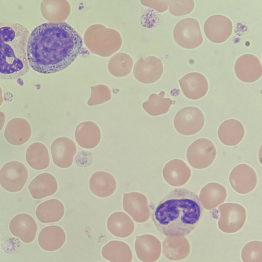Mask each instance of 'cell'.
<instances>
[{
  "label": "cell",
  "mask_w": 262,
  "mask_h": 262,
  "mask_svg": "<svg viewBox=\"0 0 262 262\" xmlns=\"http://www.w3.org/2000/svg\"><path fill=\"white\" fill-rule=\"evenodd\" d=\"M234 72L236 77L242 81L246 83L255 82L262 74L260 61L254 55H243L235 63Z\"/></svg>",
  "instance_id": "cell-14"
},
{
  "label": "cell",
  "mask_w": 262,
  "mask_h": 262,
  "mask_svg": "<svg viewBox=\"0 0 262 262\" xmlns=\"http://www.w3.org/2000/svg\"><path fill=\"white\" fill-rule=\"evenodd\" d=\"M165 91L159 94H152L142 104L144 111L151 116H157L167 113L171 105L172 101L169 98H165Z\"/></svg>",
  "instance_id": "cell-31"
},
{
  "label": "cell",
  "mask_w": 262,
  "mask_h": 262,
  "mask_svg": "<svg viewBox=\"0 0 262 262\" xmlns=\"http://www.w3.org/2000/svg\"><path fill=\"white\" fill-rule=\"evenodd\" d=\"M205 118L199 108L187 106L179 110L174 118L176 130L184 136H191L199 133L203 127Z\"/></svg>",
  "instance_id": "cell-7"
},
{
  "label": "cell",
  "mask_w": 262,
  "mask_h": 262,
  "mask_svg": "<svg viewBox=\"0 0 262 262\" xmlns=\"http://www.w3.org/2000/svg\"><path fill=\"white\" fill-rule=\"evenodd\" d=\"M227 196V190L223 185L218 183L211 182L201 189L199 200L204 208L211 210L223 203Z\"/></svg>",
  "instance_id": "cell-24"
},
{
  "label": "cell",
  "mask_w": 262,
  "mask_h": 262,
  "mask_svg": "<svg viewBox=\"0 0 262 262\" xmlns=\"http://www.w3.org/2000/svg\"><path fill=\"white\" fill-rule=\"evenodd\" d=\"M4 136L7 141L13 145H21L27 142L31 136V127L25 119L16 118L7 124Z\"/></svg>",
  "instance_id": "cell-20"
},
{
  "label": "cell",
  "mask_w": 262,
  "mask_h": 262,
  "mask_svg": "<svg viewBox=\"0 0 262 262\" xmlns=\"http://www.w3.org/2000/svg\"><path fill=\"white\" fill-rule=\"evenodd\" d=\"M75 137L77 143L82 148L92 149L99 143L101 130L96 123L92 121H84L76 128Z\"/></svg>",
  "instance_id": "cell-21"
},
{
  "label": "cell",
  "mask_w": 262,
  "mask_h": 262,
  "mask_svg": "<svg viewBox=\"0 0 262 262\" xmlns=\"http://www.w3.org/2000/svg\"><path fill=\"white\" fill-rule=\"evenodd\" d=\"M84 43L94 54L108 57L121 46L122 38L118 31L96 24L90 27L84 36Z\"/></svg>",
  "instance_id": "cell-4"
},
{
  "label": "cell",
  "mask_w": 262,
  "mask_h": 262,
  "mask_svg": "<svg viewBox=\"0 0 262 262\" xmlns=\"http://www.w3.org/2000/svg\"><path fill=\"white\" fill-rule=\"evenodd\" d=\"M89 187L91 192L99 198L111 196L117 187L116 181L111 173L103 171L95 172L89 180Z\"/></svg>",
  "instance_id": "cell-23"
},
{
  "label": "cell",
  "mask_w": 262,
  "mask_h": 262,
  "mask_svg": "<svg viewBox=\"0 0 262 262\" xmlns=\"http://www.w3.org/2000/svg\"><path fill=\"white\" fill-rule=\"evenodd\" d=\"M0 240H1V236H0Z\"/></svg>",
  "instance_id": "cell-37"
},
{
  "label": "cell",
  "mask_w": 262,
  "mask_h": 262,
  "mask_svg": "<svg viewBox=\"0 0 262 262\" xmlns=\"http://www.w3.org/2000/svg\"><path fill=\"white\" fill-rule=\"evenodd\" d=\"M220 219L218 226L220 230L226 233H232L239 230L244 225L246 219V212L241 205L227 203L218 207Z\"/></svg>",
  "instance_id": "cell-9"
},
{
  "label": "cell",
  "mask_w": 262,
  "mask_h": 262,
  "mask_svg": "<svg viewBox=\"0 0 262 262\" xmlns=\"http://www.w3.org/2000/svg\"><path fill=\"white\" fill-rule=\"evenodd\" d=\"M133 65V61L130 56L124 53H118L110 58L108 70L112 75L122 77L130 73Z\"/></svg>",
  "instance_id": "cell-32"
},
{
  "label": "cell",
  "mask_w": 262,
  "mask_h": 262,
  "mask_svg": "<svg viewBox=\"0 0 262 262\" xmlns=\"http://www.w3.org/2000/svg\"><path fill=\"white\" fill-rule=\"evenodd\" d=\"M184 95L191 100H198L203 97L208 90V83L201 73L192 72L184 76L179 80Z\"/></svg>",
  "instance_id": "cell-16"
},
{
  "label": "cell",
  "mask_w": 262,
  "mask_h": 262,
  "mask_svg": "<svg viewBox=\"0 0 262 262\" xmlns=\"http://www.w3.org/2000/svg\"><path fill=\"white\" fill-rule=\"evenodd\" d=\"M220 141L229 146L239 144L245 136V128L238 120L233 119L226 120L220 125L217 130Z\"/></svg>",
  "instance_id": "cell-22"
},
{
  "label": "cell",
  "mask_w": 262,
  "mask_h": 262,
  "mask_svg": "<svg viewBox=\"0 0 262 262\" xmlns=\"http://www.w3.org/2000/svg\"><path fill=\"white\" fill-rule=\"evenodd\" d=\"M64 214V205L57 199H50L41 203L35 211L37 219L42 223L58 222L62 219Z\"/></svg>",
  "instance_id": "cell-28"
},
{
  "label": "cell",
  "mask_w": 262,
  "mask_h": 262,
  "mask_svg": "<svg viewBox=\"0 0 262 262\" xmlns=\"http://www.w3.org/2000/svg\"><path fill=\"white\" fill-rule=\"evenodd\" d=\"M135 250L140 260L143 262H154L160 256L161 243L152 235L137 236L135 242Z\"/></svg>",
  "instance_id": "cell-18"
},
{
  "label": "cell",
  "mask_w": 262,
  "mask_h": 262,
  "mask_svg": "<svg viewBox=\"0 0 262 262\" xmlns=\"http://www.w3.org/2000/svg\"><path fill=\"white\" fill-rule=\"evenodd\" d=\"M5 121V115L0 111V131L2 130Z\"/></svg>",
  "instance_id": "cell-36"
},
{
  "label": "cell",
  "mask_w": 262,
  "mask_h": 262,
  "mask_svg": "<svg viewBox=\"0 0 262 262\" xmlns=\"http://www.w3.org/2000/svg\"><path fill=\"white\" fill-rule=\"evenodd\" d=\"M9 230L12 235L28 244L34 240L37 225L32 216L27 213H20L11 220Z\"/></svg>",
  "instance_id": "cell-17"
},
{
  "label": "cell",
  "mask_w": 262,
  "mask_h": 262,
  "mask_svg": "<svg viewBox=\"0 0 262 262\" xmlns=\"http://www.w3.org/2000/svg\"><path fill=\"white\" fill-rule=\"evenodd\" d=\"M106 225L110 233L120 238L130 236L135 229L133 221L126 213L122 211L112 213L108 218Z\"/></svg>",
  "instance_id": "cell-27"
},
{
  "label": "cell",
  "mask_w": 262,
  "mask_h": 262,
  "mask_svg": "<svg viewBox=\"0 0 262 262\" xmlns=\"http://www.w3.org/2000/svg\"><path fill=\"white\" fill-rule=\"evenodd\" d=\"M91 89V97L88 101V105L90 106L102 104L111 98V92L106 85H98L92 86Z\"/></svg>",
  "instance_id": "cell-33"
},
{
  "label": "cell",
  "mask_w": 262,
  "mask_h": 262,
  "mask_svg": "<svg viewBox=\"0 0 262 262\" xmlns=\"http://www.w3.org/2000/svg\"><path fill=\"white\" fill-rule=\"evenodd\" d=\"M101 262H103V261H101Z\"/></svg>",
  "instance_id": "cell-38"
},
{
  "label": "cell",
  "mask_w": 262,
  "mask_h": 262,
  "mask_svg": "<svg viewBox=\"0 0 262 262\" xmlns=\"http://www.w3.org/2000/svg\"><path fill=\"white\" fill-rule=\"evenodd\" d=\"M173 35L177 44L185 49L196 48L203 41L199 23L193 18H186L179 21L174 27Z\"/></svg>",
  "instance_id": "cell-6"
},
{
  "label": "cell",
  "mask_w": 262,
  "mask_h": 262,
  "mask_svg": "<svg viewBox=\"0 0 262 262\" xmlns=\"http://www.w3.org/2000/svg\"><path fill=\"white\" fill-rule=\"evenodd\" d=\"M163 72V65L161 59L149 56L139 59L135 63L133 74L139 82L152 83L158 81Z\"/></svg>",
  "instance_id": "cell-10"
},
{
  "label": "cell",
  "mask_w": 262,
  "mask_h": 262,
  "mask_svg": "<svg viewBox=\"0 0 262 262\" xmlns=\"http://www.w3.org/2000/svg\"><path fill=\"white\" fill-rule=\"evenodd\" d=\"M51 151L54 164L61 168H67L73 163L76 153V146L71 139L61 137L54 140Z\"/></svg>",
  "instance_id": "cell-15"
},
{
  "label": "cell",
  "mask_w": 262,
  "mask_h": 262,
  "mask_svg": "<svg viewBox=\"0 0 262 262\" xmlns=\"http://www.w3.org/2000/svg\"><path fill=\"white\" fill-rule=\"evenodd\" d=\"M216 156V148L207 138H199L192 142L186 151L187 160L191 166L196 169L208 167Z\"/></svg>",
  "instance_id": "cell-5"
},
{
  "label": "cell",
  "mask_w": 262,
  "mask_h": 262,
  "mask_svg": "<svg viewBox=\"0 0 262 262\" xmlns=\"http://www.w3.org/2000/svg\"><path fill=\"white\" fill-rule=\"evenodd\" d=\"M66 238L63 229L58 226L52 225L42 229L38 235V242L43 250L54 251L63 246Z\"/></svg>",
  "instance_id": "cell-25"
},
{
  "label": "cell",
  "mask_w": 262,
  "mask_h": 262,
  "mask_svg": "<svg viewBox=\"0 0 262 262\" xmlns=\"http://www.w3.org/2000/svg\"><path fill=\"white\" fill-rule=\"evenodd\" d=\"M28 29L14 22H0V79L14 80L30 70L27 55Z\"/></svg>",
  "instance_id": "cell-3"
},
{
  "label": "cell",
  "mask_w": 262,
  "mask_h": 262,
  "mask_svg": "<svg viewBox=\"0 0 262 262\" xmlns=\"http://www.w3.org/2000/svg\"><path fill=\"white\" fill-rule=\"evenodd\" d=\"M143 5L151 8L159 12H163L168 9L170 1H141Z\"/></svg>",
  "instance_id": "cell-35"
},
{
  "label": "cell",
  "mask_w": 262,
  "mask_h": 262,
  "mask_svg": "<svg viewBox=\"0 0 262 262\" xmlns=\"http://www.w3.org/2000/svg\"><path fill=\"white\" fill-rule=\"evenodd\" d=\"M204 30L210 41L215 43H221L226 41L232 34L233 24L225 16L213 15L206 20Z\"/></svg>",
  "instance_id": "cell-12"
},
{
  "label": "cell",
  "mask_w": 262,
  "mask_h": 262,
  "mask_svg": "<svg viewBox=\"0 0 262 262\" xmlns=\"http://www.w3.org/2000/svg\"><path fill=\"white\" fill-rule=\"evenodd\" d=\"M82 45L80 35L68 24H42L28 37L27 55L29 66L43 74L60 72L75 60Z\"/></svg>",
  "instance_id": "cell-1"
},
{
  "label": "cell",
  "mask_w": 262,
  "mask_h": 262,
  "mask_svg": "<svg viewBox=\"0 0 262 262\" xmlns=\"http://www.w3.org/2000/svg\"><path fill=\"white\" fill-rule=\"evenodd\" d=\"M229 180L231 187L237 193L245 194L252 191L257 183L255 170L249 165L241 164L231 171Z\"/></svg>",
  "instance_id": "cell-11"
},
{
  "label": "cell",
  "mask_w": 262,
  "mask_h": 262,
  "mask_svg": "<svg viewBox=\"0 0 262 262\" xmlns=\"http://www.w3.org/2000/svg\"><path fill=\"white\" fill-rule=\"evenodd\" d=\"M191 170L187 164L181 159H175L168 162L163 169L165 181L173 187L185 185L191 177Z\"/></svg>",
  "instance_id": "cell-19"
},
{
  "label": "cell",
  "mask_w": 262,
  "mask_h": 262,
  "mask_svg": "<svg viewBox=\"0 0 262 262\" xmlns=\"http://www.w3.org/2000/svg\"><path fill=\"white\" fill-rule=\"evenodd\" d=\"M123 208L137 223H142L148 220L150 211L146 196L142 193H124Z\"/></svg>",
  "instance_id": "cell-13"
},
{
  "label": "cell",
  "mask_w": 262,
  "mask_h": 262,
  "mask_svg": "<svg viewBox=\"0 0 262 262\" xmlns=\"http://www.w3.org/2000/svg\"><path fill=\"white\" fill-rule=\"evenodd\" d=\"M28 176V170L24 164L18 161H10L6 163L0 170V184L9 192H17L25 186Z\"/></svg>",
  "instance_id": "cell-8"
},
{
  "label": "cell",
  "mask_w": 262,
  "mask_h": 262,
  "mask_svg": "<svg viewBox=\"0 0 262 262\" xmlns=\"http://www.w3.org/2000/svg\"><path fill=\"white\" fill-rule=\"evenodd\" d=\"M194 7V2L192 0L170 1L168 9L171 14L179 16L190 13Z\"/></svg>",
  "instance_id": "cell-34"
},
{
  "label": "cell",
  "mask_w": 262,
  "mask_h": 262,
  "mask_svg": "<svg viewBox=\"0 0 262 262\" xmlns=\"http://www.w3.org/2000/svg\"><path fill=\"white\" fill-rule=\"evenodd\" d=\"M26 159L29 166L36 170L45 169L50 163L48 149L44 144L40 142L33 143L28 147Z\"/></svg>",
  "instance_id": "cell-30"
},
{
  "label": "cell",
  "mask_w": 262,
  "mask_h": 262,
  "mask_svg": "<svg viewBox=\"0 0 262 262\" xmlns=\"http://www.w3.org/2000/svg\"><path fill=\"white\" fill-rule=\"evenodd\" d=\"M203 210L198 195L183 188L168 193L154 207L152 219L165 236L187 235L200 222Z\"/></svg>",
  "instance_id": "cell-2"
},
{
  "label": "cell",
  "mask_w": 262,
  "mask_h": 262,
  "mask_svg": "<svg viewBox=\"0 0 262 262\" xmlns=\"http://www.w3.org/2000/svg\"><path fill=\"white\" fill-rule=\"evenodd\" d=\"M101 254L105 259L112 262H132L133 258L129 246L119 241L108 242L103 247Z\"/></svg>",
  "instance_id": "cell-29"
},
{
  "label": "cell",
  "mask_w": 262,
  "mask_h": 262,
  "mask_svg": "<svg viewBox=\"0 0 262 262\" xmlns=\"http://www.w3.org/2000/svg\"><path fill=\"white\" fill-rule=\"evenodd\" d=\"M28 189L35 199H40L54 194L58 184L55 178L47 172L36 176L30 183Z\"/></svg>",
  "instance_id": "cell-26"
}]
</instances>
